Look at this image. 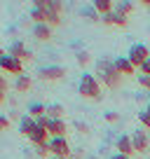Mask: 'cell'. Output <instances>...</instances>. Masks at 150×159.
<instances>
[{"label": "cell", "instance_id": "6da1fadb", "mask_svg": "<svg viewBox=\"0 0 150 159\" xmlns=\"http://www.w3.org/2000/svg\"><path fill=\"white\" fill-rule=\"evenodd\" d=\"M96 77H99V82H101V84H105L108 89H117V87L122 84V77H124V75H120L115 70L113 61L101 59L99 63H96Z\"/></svg>", "mask_w": 150, "mask_h": 159}, {"label": "cell", "instance_id": "7a4b0ae2", "mask_svg": "<svg viewBox=\"0 0 150 159\" xmlns=\"http://www.w3.org/2000/svg\"><path fill=\"white\" fill-rule=\"evenodd\" d=\"M77 91H80L82 98H101V82L94 73H82L80 75V82H77Z\"/></svg>", "mask_w": 150, "mask_h": 159}, {"label": "cell", "instance_id": "3957f363", "mask_svg": "<svg viewBox=\"0 0 150 159\" xmlns=\"http://www.w3.org/2000/svg\"><path fill=\"white\" fill-rule=\"evenodd\" d=\"M127 59L134 63V68H141V66L145 63V61L150 59V49L145 45H141V42H136V45L129 47V54H127Z\"/></svg>", "mask_w": 150, "mask_h": 159}, {"label": "cell", "instance_id": "277c9868", "mask_svg": "<svg viewBox=\"0 0 150 159\" xmlns=\"http://www.w3.org/2000/svg\"><path fill=\"white\" fill-rule=\"evenodd\" d=\"M0 70L14 75V77H19V75H24V61H19L16 56H12V54H5L2 59H0Z\"/></svg>", "mask_w": 150, "mask_h": 159}, {"label": "cell", "instance_id": "5b68a950", "mask_svg": "<svg viewBox=\"0 0 150 159\" xmlns=\"http://www.w3.org/2000/svg\"><path fill=\"white\" fill-rule=\"evenodd\" d=\"M61 12H63V2L59 0H47V10H45V24H49L52 28L61 24Z\"/></svg>", "mask_w": 150, "mask_h": 159}, {"label": "cell", "instance_id": "8992f818", "mask_svg": "<svg viewBox=\"0 0 150 159\" xmlns=\"http://www.w3.org/2000/svg\"><path fill=\"white\" fill-rule=\"evenodd\" d=\"M49 152L52 157H70V145H68V138L66 136H56V138H49Z\"/></svg>", "mask_w": 150, "mask_h": 159}, {"label": "cell", "instance_id": "52a82bcc", "mask_svg": "<svg viewBox=\"0 0 150 159\" xmlns=\"http://www.w3.org/2000/svg\"><path fill=\"white\" fill-rule=\"evenodd\" d=\"M38 77H40V80H49V82H56V80L66 77V68H63V66H40V68H38Z\"/></svg>", "mask_w": 150, "mask_h": 159}, {"label": "cell", "instance_id": "ba28073f", "mask_svg": "<svg viewBox=\"0 0 150 159\" xmlns=\"http://www.w3.org/2000/svg\"><path fill=\"white\" fill-rule=\"evenodd\" d=\"M7 54H12V56H16L19 61H30L33 59V52L28 49V47L21 42V40H14L10 47H7Z\"/></svg>", "mask_w": 150, "mask_h": 159}, {"label": "cell", "instance_id": "9c48e42d", "mask_svg": "<svg viewBox=\"0 0 150 159\" xmlns=\"http://www.w3.org/2000/svg\"><path fill=\"white\" fill-rule=\"evenodd\" d=\"M131 143H134V152H141V154L148 152V148H150V138H148V134H145L143 129L131 134Z\"/></svg>", "mask_w": 150, "mask_h": 159}, {"label": "cell", "instance_id": "30bf717a", "mask_svg": "<svg viewBox=\"0 0 150 159\" xmlns=\"http://www.w3.org/2000/svg\"><path fill=\"white\" fill-rule=\"evenodd\" d=\"M115 152L131 157V152H134V143H131V136H129V134L117 136V140H115Z\"/></svg>", "mask_w": 150, "mask_h": 159}, {"label": "cell", "instance_id": "8fae6325", "mask_svg": "<svg viewBox=\"0 0 150 159\" xmlns=\"http://www.w3.org/2000/svg\"><path fill=\"white\" fill-rule=\"evenodd\" d=\"M45 10H47V0H38V2H33V7H30L33 26L35 24H45Z\"/></svg>", "mask_w": 150, "mask_h": 159}, {"label": "cell", "instance_id": "7c38bea8", "mask_svg": "<svg viewBox=\"0 0 150 159\" xmlns=\"http://www.w3.org/2000/svg\"><path fill=\"white\" fill-rule=\"evenodd\" d=\"M26 138H28L33 145H45V143H49V134H47V129H40V126H33V129H30V134L26 136Z\"/></svg>", "mask_w": 150, "mask_h": 159}, {"label": "cell", "instance_id": "4fadbf2b", "mask_svg": "<svg viewBox=\"0 0 150 159\" xmlns=\"http://www.w3.org/2000/svg\"><path fill=\"white\" fill-rule=\"evenodd\" d=\"M68 126H66L63 119H49V124H47V134L49 138H56V136H66Z\"/></svg>", "mask_w": 150, "mask_h": 159}, {"label": "cell", "instance_id": "5bb4252c", "mask_svg": "<svg viewBox=\"0 0 150 159\" xmlns=\"http://www.w3.org/2000/svg\"><path fill=\"white\" fill-rule=\"evenodd\" d=\"M33 38L38 40V42H47V40H52V26L49 24H35L33 26Z\"/></svg>", "mask_w": 150, "mask_h": 159}, {"label": "cell", "instance_id": "9a60e30c", "mask_svg": "<svg viewBox=\"0 0 150 159\" xmlns=\"http://www.w3.org/2000/svg\"><path fill=\"white\" fill-rule=\"evenodd\" d=\"M113 66H115V70L120 75H131L134 73V63H131L129 59H127V56H117V59H113Z\"/></svg>", "mask_w": 150, "mask_h": 159}, {"label": "cell", "instance_id": "2e32d148", "mask_svg": "<svg viewBox=\"0 0 150 159\" xmlns=\"http://www.w3.org/2000/svg\"><path fill=\"white\" fill-rule=\"evenodd\" d=\"M30 87H33V77H30V75H19V77L14 80V89L16 91H28Z\"/></svg>", "mask_w": 150, "mask_h": 159}, {"label": "cell", "instance_id": "e0dca14e", "mask_svg": "<svg viewBox=\"0 0 150 159\" xmlns=\"http://www.w3.org/2000/svg\"><path fill=\"white\" fill-rule=\"evenodd\" d=\"M35 126V119L30 117L28 112L26 115H21V119H19V134H24V136H28L30 134V129Z\"/></svg>", "mask_w": 150, "mask_h": 159}, {"label": "cell", "instance_id": "ac0fdd59", "mask_svg": "<svg viewBox=\"0 0 150 159\" xmlns=\"http://www.w3.org/2000/svg\"><path fill=\"white\" fill-rule=\"evenodd\" d=\"M28 115L33 119L42 117V115H47V103H40V101H33V103L28 105Z\"/></svg>", "mask_w": 150, "mask_h": 159}, {"label": "cell", "instance_id": "d6986e66", "mask_svg": "<svg viewBox=\"0 0 150 159\" xmlns=\"http://www.w3.org/2000/svg\"><path fill=\"white\" fill-rule=\"evenodd\" d=\"M94 10L99 12L101 16H105V14H110V12L115 10V5H113L110 0H94Z\"/></svg>", "mask_w": 150, "mask_h": 159}, {"label": "cell", "instance_id": "ffe728a7", "mask_svg": "<svg viewBox=\"0 0 150 159\" xmlns=\"http://www.w3.org/2000/svg\"><path fill=\"white\" fill-rule=\"evenodd\" d=\"M47 117L49 119H63V105L61 103H47Z\"/></svg>", "mask_w": 150, "mask_h": 159}, {"label": "cell", "instance_id": "44dd1931", "mask_svg": "<svg viewBox=\"0 0 150 159\" xmlns=\"http://www.w3.org/2000/svg\"><path fill=\"white\" fill-rule=\"evenodd\" d=\"M110 16H113V26H120V28H124V26L129 24V16L122 14V12H117V10L110 12Z\"/></svg>", "mask_w": 150, "mask_h": 159}, {"label": "cell", "instance_id": "7402d4cb", "mask_svg": "<svg viewBox=\"0 0 150 159\" xmlns=\"http://www.w3.org/2000/svg\"><path fill=\"white\" fill-rule=\"evenodd\" d=\"M82 16H85V19H89V21H101V14L94 10V5L85 7V10H82Z\"/></svg>", "mask_w": 150, "mask_h": 159}, {"label": "cell", "instance_id": "603a6c76", "mask_svg": "<svg viewBox=\"0 0 150 159\" xmlns=\"http://www.w3.org/2000/svg\"><path fill=\"white\" fill-rule=\"evenodd\" d=\"M115 10H117V12H122V14H127V16H129L131 12H134V2H129V0H122V2H117V5H115Z\"/></svg>", "mask_w": 150, "mask_h": 159}, {"label": "cell", "instance_id": "cb8c5ba5", "mask_svg": "<svg viewBox=\"0 0 150 159\" xmlns=\"http://www.w3.org/2000/svg\"><path fill=\"white\" fill-rule=\"evenodd\" d=\"M75 59H77V66H89L91 63V54L85 49H80L77 54H75Z\"/></svg>", "mask_w": 150, "mask_h": 159}, {"label": "cell", "instance_id": "d4e9b609", "mask_svg": "<svg viewBox=\"0 0 150 159\" xmlns=\"http://www.w3.org/2000/svg\"><path fill=\"white\" fill-rule=\"evenodd\" d=\"M33 150H35V154H38V157H40V159H45V157H49V145H33Z\"/></svg>", "mask_w": 150, "mask_h": 159}, {"label": "cell", "instance_id": "484cf974", "mask_svg": "<svg viewBox=\"0 0 150 159\" xmlns=\"http://www.w3.org/2000/svg\"><path fill=\"white\" fill-rule=\"evenodd\" d=\"M103 119L108 122V124H117V122H120V112H115V110H108V112L103 115Z\"/></svg>", "mask_w": 150, "mask_h": 159}, {"label": "cell", "instance_id": "4316f807", "mask_svg": "<svg viewBox=\"0 0 150 159\" xmlns=\"http://www.w3.org/2000/svg\"><path fill=\"white\" fill-rule=\"evenodd\" d=\"M138 122L143 124V129H150V110H143V112H138Z\"/></svg>", "mask_w": 150, "mask_h": 159}, {"label": "cell", "instance_id": "83f0119b", "mask_svg": "<svg viewBox=\"0 0 150 159\" xmlns=\"http://www.w3.org/2000/svg\"><path fill=\"white\" fill-rule=\"evenodd\" d=\"M138 84L143 89H150V75H138Z\"/></svg>", "mask_w": 150, "mask_h": 159}, {"label": "cell", "instance_id": "f1b7e54d", "mask_svg": "<svg viewBox=\"0 0 150 159\" xmlns=\"http://www.w3.org/2000/svg\"><path fill=\"white\" fill-rule=\"evenodd\" d=\"M10 124H12V119L7 117V115H0V131H5Z\"/></svg>", "mask_w": 150, "mask_h": 159}, {"label": "cell", "instance_id": "f546056e", "mask_svg": "<svg viewBox=\"0 0 150 159\" xmlns=\"http://www.w3.org/2000/svg\"><path fill=\"white\" fill-rule=\"evenodd\" d=\"M75 129L80 131V134H89V126H87L85 122H75Z\"/></svg>", "mask_w": 150, "mask_h": 159}, {"label": "cell", "instance_id": "4dcf8cb0", "mask_svg": "<svg viewBox=\"0 0 150 159\" xmlns=\"http://www.w3.org/2000/svg\"><path fill=\"white\" fill-rule=\"evenodd\" d=\"M138 70H141V75H150V59H148V61H145V63H143V66H141V68H138Z\"/></svg>", "mask_w": 150, "mask_h": 159}, {"label": "cell", "instance_id": "1f68e13d", "mask_svg": "<svg viewBox=\"0 0 150 159\" xmlns=\"http://www.w3.org/2000/svg\"><path fill=\"white\" fill-rule=\"evenodd\" d=\"M110 159H131V157H127V154H120V152H113V157Z\"/></svg>", "mask_w": 150, "mask_h": 159}, {"label": "cell", "instance_id": "d6a6232c", "mask_svg": "<svg viewBox=\"0 0 150 159\" xmlns=\"http://www.w3.org/2000/svg\"><path fill=\"white\" fill-rule=\"evenodd\" d=\"M7 117H10V119H21V115H19V112H16V110H12V112H10V115H7Z\"/></svg>", "mask_w": 150, "mask_h": 159}, {"label": "cell", "instance_id": "836d02e7", "mask_svg": "<svg viewBox=\"0 0 150 159\" xmlns=\"http://www.w3.org/2000/svg\"><path fill=\"white\" fill-rule=\"evenodd\" d=\"M0 87H2V89H7V82H5V77H2V70H0Z\"/></svg>", "mask_w": 150, "mask_h": 159}, {"label": "cell", "instance_id": "e575fe53", "mask_svg": "<svg viewBox=\"0 0 150 159\" xmlns=\"http://www.w3.org/2000/svg\"><path fill=\"white\" fill-rule=\"evenodd\" d=\"M2 101H5V89L0 87V103H2Z\"/></svg>", "mask_w": 150, "mask_h": 159}, {"label": "cell", "instance_id": "d590c367", "mask_svg": "<svg viewBox=\"0 0 150 159\" xmlns=\"http://www.w3.org/2000/svg\"><path fill=\"white\" fill-rule=\"evenodd\" d=\"M5 54H7V52H5V47H0V59H2Z\"/></svg>", "mask_w": 150, "mask_h": 159}, {"label": "cell", "instance_id": "8d00e7d4", "mask_svg": "<svg viewBox=\"0 0 150 159\" xmlns=\"http://www.w3.org/2000/svg\"><path fill=\"white\" fill-rule=\"evenodd\" d=\"M141 5H145V7H150V0H141Z\"/></svg>", "mask_w": 150, "mask_h": 159}, {"label": "cell", "instance_id": "74e56055", "mask_svg": "<svg viewBox=\"0 0 150 159\" xmlns=\"http://www.w3.org/2000/svg\"><path fill=\"white\" fill-rule=\"evenodd\" d=\"M52 159H68V157H52Z\"/></svg>", "mask_w": 150, "mask_h": 159}, {"label": "cell", "instance_id": "f35d334b", "mask_svg": "<svg viewBox=\"0 0 150 159\" xmlns=\"http://www.w3.org/2000/svg\"><path fill=\"white\" fill-rule=\"evenodd\" d=\"M148 110H150V101H148Z\"/></svg>", "mask_w": 150, "mask_h": 159}]
</instances>
